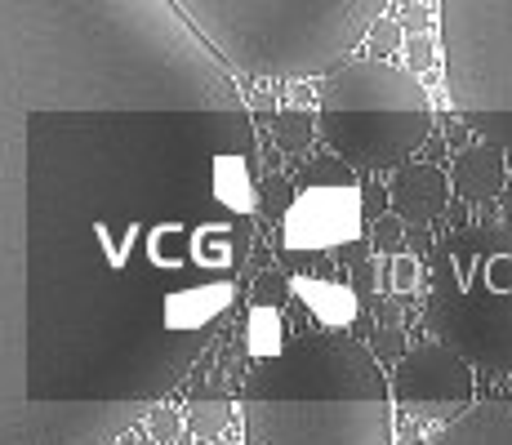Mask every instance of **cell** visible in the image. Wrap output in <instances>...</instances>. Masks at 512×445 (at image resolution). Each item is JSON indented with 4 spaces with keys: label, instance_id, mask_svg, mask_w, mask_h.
I'll return each mask as SVG.
<instances>
[{
    "label": "cell",
    "instance_id": "cell-1",
    "mask_svg": "<svg viewBox=\"0 0 512 445\" xmlns=\"http://www.w3.org/2000/svg\"><path fill=\"white\" fill-rule=\"evenodd\" d=\"M259 178L170 0H0V445H112L179 388L241 303Z\"/></svg>",
    "mask_w": 512,
    "mask_h": 445
},
{
    "label": "cell",
    "instance_id": "cell-2",
    "mask_svg": "<svg viewBox=\"0 0 512 445\" xmlns=\"http://www.w3.org/2000/svg\"><path fill=\"white\" fill-rule=\"evenodd\" d=\"M392 410L379 356L348 330H303L241 383L245 445H397Z\"/></svg>",
    "mask_w": 512,
    "mask_h": 445
},
{
    "label": "cell",
    "instance_id": "cell-3",
    "mask_svg": "<svg viewBox=\"0 0 512 445\" xmlns=\"http://www.w3.org/2000/svg\"><path fill=\"white\" fill-rule=\"evenodd\" d=\"M228 72L308 81L339 67L388 0H170Z\"/></svg>",
    "mask_w": 512,
    "mask_h": 445
},
{
    "label": "cell",
    "instance_id": "cell-4",
    "mask_svg": "<svg viewBox=\"0 0 512 445\" xmlns=\"http://www.w3.org/2000/svg\"><path fill=\"white\" fill-rule=\"evenodd\" d=\"M428 330L468 365L512 374V223L450 232L428 259Z\"/></svg>",
    "mask_w": 512,
    "mask_h": 445
},
{
    "label": "cell",
    "instance_id": "cell-5",
    "mask_svg": "<svg viewBox=\"0 0 512 445\" xmlns=\"http://www.w3.org/2000/svg\"><path fill=\"white\" fill-rule=\"evenodd\" d=\"M317 103V134L357 170H397L432 134L428 89L383 58H343L326 72Z\"/></svg>",
    "mask_w": 512,
    "mask_h": 445
},
{
    "label": "cell",
    "instance_id": "cell-6",
    "mask_svg": "<svg viewBox=\"0 0 512 445\" xmlns=\"http://www.w3.org/2000/svg\"><path fill=\"white\" fill-rule=\"evenodd\" d=\"M450 107L512 152V0H437Z\"/></svg>",
    "mask_w": 512,
    "mask_h": 445
},
{
    "label": "cell",
    "instance_id": "cell-7",
    "mask_svg": "<svg viewBox=\"0 0 512 445\" xmlns=\"http://www.w3.org/2000/svg\"><path fill=\"white\" fill-rule=\"evenodd\" d=\"M281 267L312 272L321 259H366L361 241V187L339 161H317L294 183V196L281 214Z\"/></svg>",
    "mask_w": 512,
    "mask_h": 445
},
{
    "label": "cell",
    "instance_id": "cell-8",
    "mask_svg": "<svg viewBox=\"0 0 512 445\" xmlns=\"http://www.w3.org/2000/svg\"><path fill=\"white\" fill-rule=\"evenodd\" d=\"M388 392L392 405H401L415 419L450 423L477 397V379H472V365L455 348H446L441 339H428L415 352L406 348L397 356V365L388 374Z\"/></svg>",
    "mask_w": 512,
    "mask_h": 445
},
{
    "label": "cell",
    "instance_id": "cell-9",
    "mask_svg": "<svg viewBox=\"0 0 512 445\" xmlns=\"http://www.w3.org/2000/svg\"><path fill=\"white\" fill-rule=\"evenodd\" d=\"M392 214L415 232H428L450 205V178L437 165H397V178L388 187Z\"/></svg>",
    "mask_w": 512,
    "mask_h": 445
},
{
    "label": "cell",
    "instance_id": "cell-10",
    "mask_svg": "<svg viewBox=\"0 0 512 445\" xmlns=\"http://www.w3.org/2000/svg\"><path fill=\"white\" fill-rule=\"evenodd\" d=\"M450 187H455L468 205H490L508 187L504 147H495V143L464 147V152L455 156V165H450Z\"/></svg>",
    "mask_w": 512,
    "mask_h": 445
},
{
    "label": "cell",
    "instance_id": "cell-11",
    "mask_svg": "<svg viewBox=\"0 0 512 445\" xmlns=\"http://www.w3.org/2000/svg\"><path fill=\"white\" fill-rule=\"evenodd\" d=\"M423 445H512V397L468 405L464 414L446 423V432H437Z\"/></svg>",
    "mask_w": 512,
    "mask_h": 445
},
{
    "label": "cell",
    "instance_id": "cell-12",
    "mask_svg": "<svg viewBox=\"0 0 512 445\" xmlns=\"http://www.w3.org/2000/svg\"><path fill=\"white\" fill-rule=\"evenodd\" d=\"M294 290L303 294V308L321 321V330H348L357 316V294L343 281H299Z\"/></svg>",
    "mask_w": 512,
    "mask_h": 445
},
{
    "label": "cell",
    "instance_id": "cell-13",
    "mask_svg": "<svg viewBox=\"0 0 512 445\" xmlns=\"http://www.w3.org/2000/svg\"><path fill=\"white\" fill-rule=\"evenodd\" d=\"M232 423V401L228 397H196V401H187V410H183V428L192 432V437H219L223 428Z\"/></svg>",
    "mask_w": 512,
    "mask_h": 445
},
{
    "label": "cell",
    "instance_id": "cell-14",
    "mask_svg": "<svg viewBox=\"0 0 512 445\" xmlns=\"http://www.w3.org/2000/svg\"><path fill=\"white\" fill-rule=\"evenodd\" d=\"M245 339H250V356H268L285 343V321L281 308H263V303H250V316H245Z\"/></svg>",
    "mask_w": 512,
    "mask_h": 445
},
{
    "label": "cell",
    "instance_id": "cell-15",
    "mask_svg": "<svg viewBox=\"0 0 512 445\" xmlns=\"http://www.w3.org/2000/svg\"><path fill=\"white\" fill-rule=\"evenodd\" d=\"M272 138H277L281 152H308V143L317 138V116H308L303 107H285V112H277Z\"/></svg>",
    "mask_w": 512,
    "mask_h": 445
},
{
    "label": "cell",
    "instance_id": "cell-16",
    "mask_svg": "<svg viewBox=\"0 0 512 445\" xmlns=\"http://www.w3.org/2000/svg\"><path fill=\"white\" fill-rule=\"evenodd\" d=\"M290 294L294 285L285 276V267H263L250 285V303H263V308H281V303H290Z\"/></svg>",
    "mask_w": 512,
    "mask_h": 445
},
{
    "label": "cell",
    "instance_id": "cell-17",
    "mask_svg": "<svg viewBox=\"0 0 512 445\" xmlns=\"http://www.w3.org/2000/svg\"><path fill=\"white\" fill-rule=\"evenodd\" d=\"M290 196H294V183H285L281 174L259 178V219L277 223L281 214H285V205H290Z\"/></svg>",
    "mask_w": 512,
    "mask_h": 445
},
{
    "label": "cell",
    "instance_id": "cell-18",
    "mask_svg": "<svg viewBox=\"0 0 512 445\" xmlns=\"http://www.w3.org/2000/svg\"><path fill=\"white\" fill-rule=\"evenodd\" d=\"M406 223L397 219V214H379L374 219V227H370V245L374 250H383V254H401L406 250Z\"/></svg>",
    "mask_w": 512,
    "mask_h": 445
},
{
    "label": "cell",
    "instance_id": "cell-19",
    "mask_svg": "<svg viewBox=\"0 0 512 445\" xmlns=\"http://www.w3.org/2000/svg\"><path fill=\"white\" fill-rule=\"evenodd\" d=\"M147 419V432H152V441H161V445H174L183 437V414L179 410H170V405H161L156 401L152 410L143 414Z\"/></svg>",
    "mask_w": 512,
    "mask_h": 445
},
{
    "label": "cell",
    "instance_id": "cell-20",
    "mask_svg": "<svg viewBox=\"0 0 512 445\" xmlns=\"http://www.w3.org/2000/svg\"><path fill=\"white\" fill-rule=\"evenodd\" d=\"M366 41H370V54H374V58H388V54H397V45H401V27L392 23V18L379 14V18L370 23Z\"/></svg>",
    "mask_w": 512,
    "mask_h": 445
},
{
    "label": "cell",
    "instance_id": "cell-21",
    "mask_svg": "<svg viewBox=\"0 0 512 445\" xmlns=\"http://www.w3.org/2000/svg\"><path fill=\"white\" fill-rule=\"evenodd\" d=\"M370 352L397 361V356L406 352V334H401V325H379V330H374V348Z\"/></svg>",
    "mask_w": 512,
    "mask_h": 445
},
{
    "label": "cell",
    "instance_id": "cell-22",
    "mask_svg": "<svg viewBox=\"0 0 512 445\" xmlns=\"http://www.w3.org/2000/svg\"><path fill=\"white\" fill-rule=\"evenodd\" d=\"M410 72H428L432 63H437V45H432V36H423V32H415L410 36Z\"/></svg>",
    "mask_w": 512,
    "mask_h": 445
},
{
    "label": "cell",
    "instance_id": "cell-23",
    "mask_svg": "<svg viewBox=\"0 0 512 445\" xmlns=\"http://www.w3.org/2000/svg\"><path fill=\"white\" fill-rule=\"evenodd\" d=\"M415 281H419V263L410 259L406 250H401L397 263H392V290H397V294H410V290H415Z\"/></svg>",
    "mask_w": 512,
    "mask_h": 445
},
{
    "label": "cell",
    "instance_id": "cell-24",
    "mask_svg": "<svg viewBox=\"0 0 512 445\" xmlns=\"http://www.w3.org/2000/svg\"><path fill=\"white\" fill-rule=\"evenodd\" d=\"M352 294H357L361 303H374V259L352 263Z\"/></svg>",
    "mask_w": 512,
    "mask_h": 445
},
{
    "label": "cell",
    "instance_id": "cell-25",
    "mask_svg": "<svg viewBox=\"0 0 512 445\" xmlns=\"http://www.w3.org/2000/svg\"><path fill=\"white\" fill-rule=\"evenodd\" d=\"M374 321H379V325H397L401 321V299H374Z\"/></svg>",
    "mask_w": 512,
    "mask_h": 445
},
{
    "label": "cell",
    "instance_id": "cell-26",
    "mask_svg": "<svg viewBox=\"0 0 512 445\" xmlns=\"http://www.w3.org/2000/svg\"><path fill=\"white\" fill-rule=\"evenodd\" d=\"M423 18H428L423 9H410V32H423Z\"/></svg>",
    "mask_w": 512,
    "mask_h": 445
},
{
    "label": "cell",
    "instance_id": "cell-27",
    "mask_svg": "<svg viewBox=\"0 0 512 445\" xmlns=\"http://www.w3.org/2000/svg\"><path fill=\"white\" fill-rule=\"evenodd\" d=\"M499 196H504V223H512V187H504Z\"/></svg>",
    "mask_w": 512,
    "mask_h": 445
},
{
    "label": "cell",
    "instance_id": "cell-28",
    "mask_svg": "<svg viewBox=\"0 0 512 445\" xmlns=\"http://www.w3.org/2000/svg\"><path fill=\"white\" fill-rule=\"evenodd\" d=\"M139 445H161V441H152V437H143V441H139Z\"/></svg>",
    "mask_w": 512,
    "mask_h": 445
},
{
    "label": "cell",
    "instance_id": "cell-29",
    "mask_svg": "<svg viewBox=\"0 0 512 445\" xmlns=\"http://www.w3.org/2000/svg\"><path fill=\"white\" fill-rule=\"evenodd\" d=\"M210 445H232V441H219V437H210Z\"/></svg>",
    "mask_w": 512,
    "mask_h": 445
}]
</instances>
